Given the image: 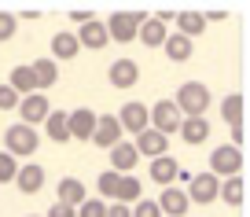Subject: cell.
<instances>
[{"mask_svg":"<svg viewBox=\"0 0 250 217\" xmlns=\"http://www.w3.org/2000/svg\"><path fill=\"white\" fill-rule=\"evenodd\" d=\"M177 132L184 136L188 148H195V144H206V136H210V122H206V118H184Z\"/></svg>","mask_w":250,"mask_h":217,"instance_id":"cell-17","label":"cell"},{"mask_svg":"<svg viewBox=\"0 0 250 217\" xmlns=\"http://www.w3.org/2000/svg\"><path fill=\"white\" fill-rule=\"evenodd\" d=\"M4 144H8V155L15 158V155H33V151L41 148V136H37V129H30V125H11L8 132H4Z\"/></svg>","mask_w":250,"mask_h":217,"instance_id":"cell-5","label":"cell"},{"mask_svg":"<svg viewBox=\"0 0 250 217\" xmlns=\"http://www.w3.org/2000/svg\"><path fill=\"white\" fill-rule=\"evenodd\" d=\"M136 37H140L147 48H162V44H166V37H169V30H166L158 19H147V22L136 30Z\"/></svg>","mask_w":250,"mask_h":217,"instance_id":"cell-24","label":"cell"},{"mask_svg":"<svg viewBox=\"0 0 250 217\" xmlns=\"http://www.w3.org/2000/svg\"><path fill=\"white\" fill-rule=\"evenodd\" d=\"M217 188L221 180L213 177V173H191V180H188V202H199V206H206V202L217 199Z\"/></svg>","mask_w":250,"mask_h":217,"instance_id":"cell-6","label":"cell"},{"mask_svg":"<svg viewBox=\"0 0 250 217\" xmlns=\"http://www.w3.org/2000/svg\"><path fill=\"white\" fill-rule=\"evenodd\" d=\"M221 114H225V122L235 129V125H239V118H243V96H239V92L225 96V100H221Z\"/></svg>","mask_w":250,"mask_h":217,"instance_id":"cell-29","label":"cell"},{"mask_svg":"<svg viewBox=\"0 0 250 217\" xmlns=\"http://www.w3.org/2000/svg\"><path fill=\"white\" fill-rule=\"evenodd\" d=\"M173 22L180 26V33H184L188 41H195L199 33L206 30V19H203V11H177V19Z\"/></svg>","mask_w":250,"mask_h":217,"instance_id":"cell-22","label":"cell"},{"mask_svg":"<svg viewBox=\"0 0 250 217\" xmlns=\"http://www.w3.org/2000/svg\"><path fill=\"white\" fill-rule=\"evenodd\" d=\"M173 107L180 110V118H203L206 110H210V88H206L203 81H184V85L177 88Z\"/></svg>","mask_w":250,"mask_h":217,"instance_id":"cell-1","label":"cell"},{"mask_svg":"<svg viewBox=\"0 0 250 217\" xmlns=\"http://www.w3.org/2000/svg\"><path fill=\"white\" fill-rule=\"evenodd\" d=\"M96 110H88V107H78L74 114H66V125H70V136L74 140H88L92 136V129H96Z\"/></svg>","mask_w":250,"mask_h":217,"instance_id":"cell-13","label":"cell"},{"mask_svg":"<svg viewBox=\"0 0 250 217\" xmlns=\"http://www.w3.org/2000/svg\"><path fill=\"white\" fill-rule=\"evenodd\" d=\"M74 214H78V217H107V202H103V199H85Z\"/></svg>","mask_w":250,"mask_h":217,"instance_id":"cell-31","label":"cell"},{"mask_svg":"<svg viewBox=\"0 0 250 217\" xmlns=\"http://www.w3.org/2000/svg\"><path fill=\"white\" fill-rule=\"evenodd\" d=\"M96 144V148H114V144H122V125H118V118L114 114H103V118H96V129H92V136H88Z\"/></svg>","mask_w":250,"mask_h":217,"instance_id":"cell-8","label":"cell"},{"mask_svg":"<svg viewBox=\"0 0 250 217\" xmlns=\"http://www.w3.org/2000/svg\"><path fill=\"white\" fill-rule=\"evenodd\" d=\"M217 199H225L228 206H243V177H225L217 188Z\"/></svg>","mask_w":250,"mask_h":217,"instance_id":"cell-27","label":"cell"},{"mask_svg":"<svg viewBox=\"0 0 250 217\" xmlns=\"http://www.w3.org/2000/svg\"><path fill=\"white\" fill-rule=\"evenodd\" d=\"M155 206L162 210L166 217H184L191 202H188L184 188H173V184H169V188H162V199H155Z\"/></svg>","mask_w":250,"mask_h":217,"instance_id":"cell-10","label":"cell"},{"mask_svg":"<svg viewBox=\"0 0 250 217\" xmlns=\"http://www.w3.org/2000/svg\"><path fill=\"white\" fill-rule=\"evenodd\" d=\"M114 199L122 202V206H129V202H140V199H144V188H140V180H136V177H122V180H118V192H114Z\"/></svg>","mask_w":250,"mask_h":217,"instance_id":"cell-26","label":"cell"},{"mask_svg":"<svg viewBox=\"0 0 250 217\" xmlns=\"http://www.w3.org/2000/svg\"><path fill=\"white\" fill-rule=\"evenodd\" d=\"M118 180H122V173H114V170L100 173V180H96V188H100V199H114V192H118Z\"/></svg>","mask_w":250,"mask_h":217,"instance_id":"cell-30","label":"cell"},{"mask_svg":"<svg viewBox=\"0 0 250 217\" xmlns=\"http://www.w3.org/2000/svg\"><path fill=\"white\" fill-rule=\"evenodd\" d=\"M74 37H78V44H81V48H92V52H100V48H107V44H110V37H107V26H103L100 19L85 22L78 33H74Z\"/></svg>","mask_w":250,"mask_h":217,"instance_id":"cell-11","label":"cell"},{"mask_svg":"<svg viewBox=\"0 0 250 217\" xmlns=\"http://www.w3.org/2000/svg\"><path fill=\"white\" fill-rule=\"evenodd\" d=\"M15 188L22 195H37L41 188H44V170L41 166H19V173H15Z\"/></svg>","mask_w":250,"mask_h":217,"instance_id":"cell-15","label":"cell"},{"mask_svg":"<svg viewBox=\"0 0 250 217\" xmlns=\"http://www.w3.org/2000/svg\"><path fill=\"white\" fill-rule=\"evenodd\" d=\"M11 88H15L19 96H30V92H37V85H33V74H30V66H15L11 70V81H8Z\"/></svg>","mask_w":250,"mask_h":217,"instance_id":"cell-28","label":"cell"},{"mask_svg":"<svg viewBox=\"0 0 250 217\" xmlns=\"http://www.w3.org/2000/svg\"><path fill=\"white\" fill-rule=\"evenodd\" d=\"M136 162H140V155H136L133 144H114V148H110V166H114V173H133Z\"/></svg>","mask_w":250,"mask_h":217,"instance_id":"cell-18","label":"cell"},{"mask_svg":"<svg viewBox=\"0 0 250 217\" xmlns=\"http://www.w3.org/2000/svg\"><path fill=\"white\" fill-rule=\"evenodd\" d=\"M180 110L173 107V100H158L155 107H147V129H155V132H162V136H169V132H177L180 129Z\"/></svg>","mask_w":250,"mask_h":217,"instance_id":"cell-4","label":"cell"},{"mask_svg":"<svg viewBox=\"0 0 250 217\" xmlns=\"http://www.w3.org/2000/svg\"><path fill=\"white\" fill-rule=\"evenodd\" d=\"M48 217H78V214H74L70 206H62V202H55V206L48 210Z\"/></svg>","mask_w":250,"mask_h":217,"instance_id":"cell-36","label":"cell"},{"mask_svg":"<svg viewBox=\"0 0 250 217\" xmlns=\"http://www.w3.org/2000/svg\"><path fill=\"white\" fill-rule=\"evenodd\" d=\"M44 136L55 144H66L70 140V125H66V110H48L44 118Z\"/></svg>","mask_w":250,"mask_h":217,"instance_id":"cell-19","label":"cell"},{"mask_svg":"<svg viewBox=\"0 0 250 217\" xmlns=\"http://www.w3.org/2000/svg\"><path fill=\"white\" fill-rule=\"evenodd\" d=\"M59 202L70 206V210H78L81 202H85V184H81L78 177H62L59 180Z\"/></svg>","mask_w":250,"mask_h":217,"instance_id":"cell-20","label":"cell"},{"mask_svg":"<svg viewBox=\"0 0 250 217\" xmlns=\"http://www.w3.org/2000/svg\"><path fill=\"white\" fill-rule=\"evenodd\" d=\"M19 30V15H11V11H0V41H11Z\"/></svg>","mask_w":250,"mask_h":217,"instance_id":"cell-32","label":"cell"},{"mask_svg":"<svg viewBox=\"0 0 250 217\" xmlns=\"http://www.w3.org/2000/svg\"><path fill=\"white\" fill-rule=\"evenodd\" d=\"M144 22H147V15H144V11H114V15H110L103 26H107V37H110V41H122V44H129Z\"/></svg>","mask_w":250,"mask_h":217,"instance_id":"cell-2","label":"cell"},{"mask_svg":"<svg viewBox=\"0 0 250 217\" xmlns=\"http://www.w3.org/2000/svg\"><path fill=\"white\" fill-rule=\"evenodd\" d=\"M118 125H122V129H129L133 132V136H140L144 129H147V107H144V103H125L122 107V114H118Z\"/></svg>","mask_w":250,"mask_h":217,"instance_id":"cell-12","label":"cell"},{"mask_svg":"<svg viewBox=\"0 0 250 217\" xmlns=\"http://www.w3.org/2000/svg\"><path fill=\"white\" fill-rule=\"evenodd\" d=\"M30 74H33V85L37 88H52L55 78H59V66H55V59H33Z\"/></svg>","mask_w":250,"mask_h":217,"instance_id":"cell-21","label":"cell"},{"mask_svg":"<svg viewBox=\"0 0 250 217\" xmlns=\"http://www.w3.org/2000/svg\"><path fill=\"white\" fill-rule=\"evenodd\" d=\"M129 217H162V210L155 206V199H140L133 210H129Z\"/></svg>","mask_w":250,"mask_h":217,"instance_id":"cell-34","label":"cell"},{"mask_svg":"<svg viewBox=\"0 0 250 217\" xmlns=\"http://www.w3.org/2000/svg\"><path fill=\"white\" fill-rule=\"evenodd\" d=\"M239 170H243V151L239 148H232V144H221V148H213L210 151V173L213 177H239Z\"/></svg>","mask_w":250,"mask_h":217,"instance_id":"cell-3","label":"cell"},{"mask_svg":"<svg viewBox=\"0 0 250 217\" xmlns=\"http://www.w3.org/2000/svg\"><path fill=\"white\" fill-rule=\"evenodd\" d=\"M162 48H166V55H169L173 63H184V59H191V48H195V44H191L184 33H169Z\"/></svg>","mask_w":250,"mask_h":217,"instance_id":"cell-25","label":"cell"},{"mask_svg":"<svg viewBox=\"0 0 250 217\" xmlns=\"http://www.w3.org/2000/svg\"><path fill=\"white\" fill-rule=\"evenodd\" d=\"M70 19H74V22H78V26H85V22H92V11H70Z\"/></svg>","mask_w":250,"mask_h":217,"instance_id":"cell-37","label":"cell"},{"mask_svg":"<svg viewBox=\"0 0 250 217\" xmlns=\"http://www.w3.org/2000/svg\"><path fill=\"white\" fill-rule=\"evenodd\" d=\"M78 52H81V44H78V37H74L70 30H62V33L52 37V55L55 59H78Z\"/></svg>","mask_w":250,"mask_h":217,"instance_id":"cell-23","label":"cell"},{"mask_svg":"<svg viewBox=\"0 0 250 217\" xmlns=\"http://www.w3.org/2000/svg\"><path fill=\"white\" fill-rule=\"evenodd\" d=\"M30 217H37V214H30Z\"/></svg>","mask_w":250,"mask_h":217,"instance_id":"cell-39","label":"cell"},{"mask_svg":"<svg viewBox=\"0 0 250 217\" xmlns=\"http://www.w3.org/2000/svg\"><path fill=\"white\" fill-rule=\"evenodd\" d=\"M19 100H22V96H19L11 85H0V110H15Z\"/></svg>","mask_w":250,"mask_h":217,"instance_id":"cell-35","label":"cell"},{"mask_svg":"<svg viewBox=\"0 0 250 217\" xmlns=\"http://www.w3.org/2000/svg\"><path fill=\"white\" fill-rule=\"evenodd\" d=\"M107 78H110L114 88H133L136 81H140V66H136L133 59H114L110 70H107Z\"/></svg>","mask_w":250,"mask_h":217,"instance_id":"cell-9","label":"cell"},{"mask_svg":"<svg viewBox=\"0 0 250 217\" xmlns=\"http://www.w3.org/2000/svg\"><path fill=\"white\" fill-rule=\"evenodd\" d=\"M15 173H19L15 158H11L8 151H0V184H8V180H15Z\"/></svg>","mask_w":250,"mask_h":217,"instance_id":"cell-33","label":"cell"},{"mask_svg":"<svg viewBox=\"0 0 250 217\" xmlns=\"http://www.w3.org/2000/svg\"><path fill=\"white\" fill-rule=\"evenodd\" d=\"M177 173H180V166H177V158H173V155L151 158V180H155L158 188H169L173 180H177Z\"/></svg>","mask_w":250,"mask_h":217,"instance_id":"cell-14","label":"cell"},{"mask_svg":"<svg viewBox=\"0 0 250 217\" xmlns=\"http://www.w3.org/2000/svg\"><path fill=\"white\" fill-rule=\"evenodd\" d=\"M107 217H129V206H122V202H118V206H107Z\"/></svg>","mask_w":250,"mask_h":217,"instance_id":"cell-38","label":"cell"},{"mask_svg":"<svg viewBox=\"0 0 250 217\" xmlns=\"http://www.w3.org/2000/svg\"><path fill=\"white\" fill-rule=\"evenodd\" d=\"M48 110H52V103H48L41 92H30V96H22V100H19V118H22V125H30V129L44 122Z\"/></svg>","mask_w":250,"mask_h":217,"instance_id":"cell-7","label":"cell"},{"mask_svg":"<svg viewBox=\"0 0 250 217\" xmlns=\"http://www.w3.org/2000/svg\"><path fill=\"white\" fill-rule=\"evenodd\" d=\"M136 155H151V158H158V155H166V148H169V136H162V132H155V129H144L140 136H136Z\"/></svg>","mask_w":250,"mask_h":217,"instance_id":"cell-16","label":"cell"}]
</instances>
